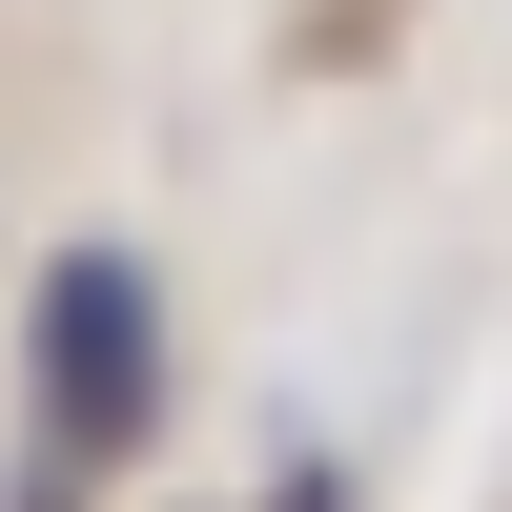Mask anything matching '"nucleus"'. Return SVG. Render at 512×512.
<instances>
[{
  "label": "nucleus",
  "mask_w": 512,
  "mask_h": 512,
  "mask_svg": "<svg viewBox=\"0 0 512 512\" xmlns=\"http://www.w3.org/2000/svg\"><path fill=\"white\" fill-rule=\"evenodd\" d=\"M21 369H41V472H21V512H82L123 451L164 431V308H144V267H123V246H62Z\"/></svg>",
  "instance_id": "1"
},
{
  "label": "nucleus",
  "mask_w": 512,
  "mask_h": 512,
  "mask_svg": "<svg viewBox=\"0 0 512 512\" xmlns=\"http://www.w3.org/2000/svg\"><path fill=\"white\" fill-rule=\"evenodd\" d=\"M267 512H349V492H328V472H287V492H267Z\"/></svg>",
  "instance_id": "2"
}]
</instances>
